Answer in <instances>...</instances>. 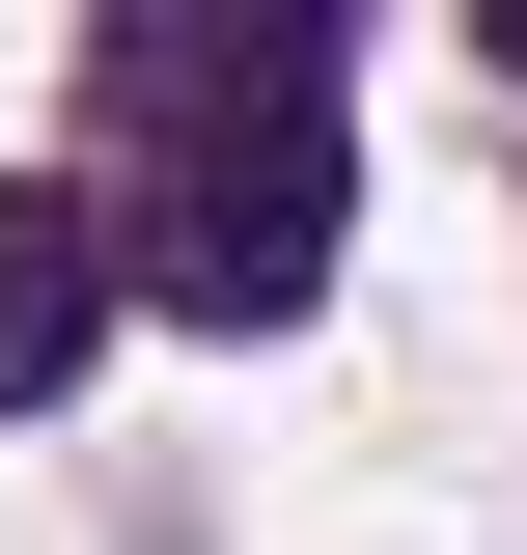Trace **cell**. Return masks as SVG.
I'll use <instances>...</instances> for the list:
<instances>
[{"mask_svg": "<svg viewBox=\"0 0 527 555\" xmlns=\"http://www.w3.org/2000/svg\"><path fill=\"white\" fill-rule=\"evenodd\" d=\"M139 112H195V167L139 222V306L306 334L333 306V28H139Z\"/></svg>", "mask_w": 527, "mask_h": 555, "instance_id": "cell-1", "label": "cell"}, {"mask_svg": "<svg viewBox=\"0 0 527 555\" xmlns=\"http://www.w3.org/2000/svg\"><path fill=\"white\" fill-rule=\"evenodd\" d=\"M139 306V222L112 195H56V167H28V195H0V416H56L83 389V334H112Z\"/></svg>", "mask_w": 527, "mask_h": 555, "instance_id": "cell-2", "label": "cell"}, {"mask_svg": "<svg viewBox=\"0 0 527 555\" xmlns=\"http://www.w3.org/2000/svg\"><path fill=\"white\" fill-rule=\"evenodd\" d=\"M500 83H527V0H500Z\"/></svg>", "mask_w": 527, "mask_h": 555, "instance_id": "cell-3", "label": "cell"}]
</instances>
